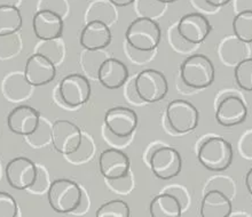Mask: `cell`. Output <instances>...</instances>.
I'll return each instance as SVG.
<instances>
[{
    "label": "cell",
    "instance_id": "1",
    "mask_svg": "<svg viewBox=\"0 0 252 217\" xmlns=\"http://www.w3.org/2000/svg\"><path fill=\"white\" fill-rule=\"evenodd\" d=\"M125 38L133 50L146 53L156 50L160 43L162 31L154 19L139 16L126 29Z\"/></svg>",
    "mask_w": 252,
    "mask_h": 217
},
{
    "label": "cell",
    "instance_id": "2",
    "mask_svg": "<svg viewBox=\"0 0 252 217\" xmlns=\"http://www.w3.org/2000/svg\"><path fill=\"white\" fill-rule=\"evenodd\" d=\"M48 204L59 214H69L77 211L82 204L83 192L76 182L59 178L51 183L47 192Z\"/></svg>",
    "mask_w": 252,
    "mask_h": 217
},
{
    "label": "cell",
    "instance_id": "3",
    "mask_svg": "<svg viewBox=\"0 0 252 217\" xmlns=\"http://www.w3.org/2000/svg\"><path fill=\"white\" fill-rule=\"evenodd\" d=\"M180 76L185 85L190 88H206L215 81V65L208 56L202 54L191 55L181 64Z\"/></svg>",
    "mask_w": 252,
    "mask_h": 217
},
{
    "label": "cell",
    "instance_id": "4",
    "mask_svg": "<svg viewBox=\"0 0 252 217\" xmlns=\"http://www.w3.org/2000/svg\"><path fill=\"white\" fill-rule=\"evenodd\" d=\"M233 148L222 137H210L199 146L197 158L199 163L211 171H223L233 162Z\"/></svg>",
    "mask_w": 252,
    "mask_h": 217
},
{
    "label": "cell",
    "instance_id": "5",
    "mask_svg": "<svg viewBox=\"0 0 252 217\" xmlns=\"http://www.w3.org/2000/svg\"><path fill=\"white\" fill-rule=\"evenodd\" d=\"M134 89L143 102L156 103L162 101L169 92L166 77L155 69H146L138 73L134 79Z\"/></svg>",
    "mask_w": 252,
    "mask_h": 217
},
{
    "label": "cell",
    "instance_id": "6",
    "mask_svg": "<svg viewBox=\"0 0 252 217\" xmlns=\"http://www.w3.org/2000/svg\"><path fill=\"white\" fill-rule=\"evenodd\" d=\"M51 142L57 152L70 157L78 151L83 144L80 128L69 120H57L51 128Z\"/></svg>",
    "mask_w": 252,
    "mask_h": 217
},
{
    "label": "cell",
    "instance_id": "7",
    "mask_svg": "<svg viewBox=\"0 0 252 217\" xmlns=\"http://www.w3.org/2000/svg\"><path fill=\"white\" fill-rule=\"evenodd\" d=\"M166 119L174 132L186 134L197 128L199 113L194 104L188 101L174 100L166 108Z\"/></svg>",
    "mask_w": 252,
    "mask_h": 217
},
{
    "label": "cell",
    "instance_id": "8",
    "mask_svg": "<svg viewBox=\"0 0 252 217\" xmlns=\"http://www.w3.org/2000/svg\"><path fill=\"white\" fill-rule=\"evenodd\" d=\"M149 164L157 178L169 181L181 173L183 158L176 149L170 146H159L149 157Z\"/></svg>",
    "mask_w": 252,
    "mask_h": 217
},
{
    "label": "cell",
    "instance_id": "9",
    "mask_svg": "<svg viewBox=\"0 0 252 217\" xmlns=\"http://www.w3.org/2000/svg\"><path fill=\"white\" fill-rule=\"evenodd\" d=\"M5 176L10 187L15 190H27L32 188L38 180L36 163L26 157H17L7 163Z\"/></svg>",
    "mask_w": 252,
    "mask_h": 217
},
{
    "label": "cell",
    "instance_id": "10",
    "mask_svg": "<svg viewBox=\"0 0 252 217\" xmlns=\"http://www.w3.org/2000/svg\"><path fill=\"white\" fill-rule=\"evenodd\" d=\"M92 88L86 77L72 73L64 77L59 86L62 102L69 108H78L89 102Z\"/></svg>",
    "mask_w": 252,
    "mask_h": 217
},
{
    "label": "cell",
    "instance_id": "11",
    "mask_svg": "<svg viewBox=\"0 0 252 217\" xmlns=\"http://www.w3.org/2000/svg\"><path fill=\"white\" fill-rule=\"evenodd\" d=\"M104 125L118 138L131 136L138 127V114L126 107H114L104 114Z\"/></svg>",
    "mask_w": 252,
    "mask_h": 217
},
{
    "label": "cell",
    "instance_id": "12",
    "mask_svg": "<svg viewBox=\"0 0 252 217\" xmlns=\"http://www.w3.org/2000/svg\"><path fill=\"white\" fill-rule=\"evenodd\" d=\"M23 75L31 86L40 87L53 81L57 76V68L55 63L46 56L34 53L28 58Z\"/></svg>",
    "mask_w": 252,
    "mask_h": 217
},
{
    "label": "cell",
    "instance_id": "13",
    "mask_svg": "<svg viewBox=\"0 0 252 217\" xmlns=\"http://www.w3.org/2000/svg\"><path fill=\"white\" fill-rule=\"evenodd\" d=\"M178 33L192 45L202 44L211 32V23L201 13H189L181 17L178 23Z\"/></svg>",
    "mask_w": 252,
    "mask_h": 217
},
{
    "label": "cell",
    "instance_id": "14",
    "mask_svg": "<svg viewBox=\"0 0 252 217\" xmlns=\"http://www.w3.org/2000/svg\"><path fill=\"white\" fill-rule=\"evenodd\" d=\"M40 124V114L36 108L21 104L14 108L7 115V126L16 135L30 136L37 131Z\"/></svg>",
    "mask_w": 252,
    "mask_h": 217
},
{
    "label": "cell",
    "instance_id": "15",
    "mask_svg": "<svg viewBox=\"0 0 252 217\" xmlns=\"http://www.w3.org/2000/svg\"><path fill=\"white\" fill-rule=\"evenodd\" d=\"M129 166L128 156L122 150L107 149L99 157L100 173L109 181H118L127 176Z\"/></svg>",
    "mask_w": 252,
    "mask_h": 217
},
{
    "label": "cell",
    "instance_id": "16",
    "mask_svg": "<svg viewBox=\"0 0 252 217\" xmlns=\"http://www.w3.org/2000/svg\"><path fill=\"white\" fill-rule=\"evenodd\" d=\"M33 33L41 41L55 40L62 37L63 17L51 10H37L32 19Z\"/></svg>",
    "mask_w": 252,
    "mask_h": 217
},
{
    "label": "cell",
    "instance_id": "17",
    "mask_svg": "<svg viewBox=\"0 0 252 217\" xmlns=\"http://www.w3.org/2000/svg\"><path fill=\"white\" fill-rule=\"evenodd\" d=\"M248 108L244 101L236 95H229L218 104L216 120L222 127H235L247 120Z\"/></svg>",
    "mask_w": 252,
    "mask_h": 217
},
{
    "label": "cell",
    "instance_id": "18",
    "mask_svg": "<svg viewBox=\"0 0 252 217\" xmlns=\"http://www.w3.org/2000/svg\"><path fill=\"white\" fill-rule=\"evenodd\" d=\"M79 43L89 52H99L111 43V31L108 24L101 21H90L80 32Z\"/></svg>",
    "mask_w": 252,
    "mask_h": 217
},
{
    "label": "cell",
    "instance_id": "19",
    "mask_svg": "<svg viewBox=\"0 0 252 217\" xmlns=\"http://www.w3.org/2000/svg\"><path fill=\"white\" fill-rule=\"evenodd\" d=\"M97 79L107 89H118L123 87L128 79V69L121 59L106 58L97 68Z\"/></svg>",
    "mask_w": 252,
    "mask_h": 217
},
{
    "label": "cell",
    "instance_id": "20",
    "mask_svg": "<svg viewBox=\"0 0 252 217\" xmlns=\"http://www.w3.org/2000/svg\"><path fill=\"white\" fill-rule=\"evenodd\" d=\"M232 209V202L223 192L211 190L203 198L199 213L202 217H229Z\"/></svg>",
    "mask_w": 252,
    "mask_h": 217
},
{
    "label": "cell",
    "instance_id": "21",
    "mask_svg": "<svg viewBox=\"0 0 252 217\" xmlns=\"http://www.w3.org/2000/svg\"><path fill=\"white\" fill-rule=\"evenodd\" d=\"M149 213L152 217H181L183 206L176 195L162 193L156 195L150 202Z\"/></svg>",
    "mask_w": 252,
    "mask_h": 217
},
{
    "label": "cell",
    "instance_id": "22",
    "mask_svg": "<svg viewBox=\"0 0 252 217\" xmlns=\"http://www.w3.org/2000/svg\"><path fill=\"white\" fill-rule=\"evenodd\" d=\"M31 86L26 80L24 75L20 73H12L7 76L2 83V92L6 99L10 101H20L28 96L30 93Z\"/></svg>",
    "mask_w": 252,
    "mask_h": 217
},
{
    "label": "cell",
    "instance_id": "23",
    "mask_svg": "<svg viewBox=\"0 0 252 217\" xmlns=\"http://www.w3.org/2000/svg\"><path fill=\"white\" fill-rule=\"evenodd\" d=\"M23 24L17 6H0V37L15 34Z\"/></svg>",
    "mask_w": 252,
    "mask_h": 217
},
{
    "label": "cell",
    "instance_id": "24",
    "mask_svg": "<svg viewBox=\"0 0 252 217\" xmlns=\"http://www.w3.org/2000/svg\"><path fill=\"white\" fill-rule=\"evenodd\" d=\"M115 7L116 6H114L109 0L108 1L96 0V1H94L90 6L89 10H87V22H90V21H101V22L109 26V23L114 22L115 19H116Z\"/></svg>",
    "mask_w": 252,
    "mask_h": 217
},
{
    "label": "cell",
    "instance_id": "25",
    "mask_svg": "<svg viewBox=\"0 0 252 217\" xmlns=\"http://www.w3.org/2000/svg\"><path fill=\"white\" fill-rule=\"evenodd\" d=\"M233 32L237 39L244 44L252 43V12L237 13L233 20Z\"/></svg>",
    "mask_w": 252,
    "mask_h": 217
},
{
    "label": "cell",
    "instance_id": "26",
    "mask_svg": "<svg viewBox=\"0 0 252 217\" xmlns=\"http://www.w3.org/2000/svg\"><path fill=\"white\" fill-rule=\"evenodd\" d=\"M129 215L131 212L128 205L121 199L104 202L95 213V217H129Z\"/></svg>",
    "mask_w": 252,
    "mask_h": 217
},
{
    "label": "cell",
    "instance_id": "27",
    "mask_svg": "<svg viewBox=\"0 0 252 217\" xmlns=\"http://www.w3.org/2000/svg\"><path fill=\"white\" fill-rule=\"evenodd\" d=\"M236 83L241 89L252 92V58H243L234 70Z\"/></svg>",
    "mask_w": 252,
    "mask_h": 217
},
{
    "label": "cell",
    "instance_id": "28",
    "mask_svg": "<svg viewBox=\"0 0 252 217\" xmlns=\"http://www.w3.org/2000/svg\"><path fill=\"white\" fill-rule=\"evenodd\" d=\"M134 2L139 15L150 19L159 16L165 8V3L160 2L159 0H135Z\"/></svg>",
    "mask_w": 252,
    "mask_h": 217
},
{
    "label": "cell",
    "instance_id": "29",
    "mask_svg": "<svg viewBox=\"0 0 252 217\" xmlns=\"http://www.w3.org/2000/svg\"><path fill=\"white\" fill-rule=\"evenodd\" d=\"M19 206L15 198L7 192L0 191V217H16Z\"/></svg>",
    "mask_w": 252,
    "mask_h": 217
},
{
    "label": "cell",
    "instance_id": "30",
    "mask_svg": "<svg viewBox=\"0 0 252 217\" xmlns=\"http://www.w3.org/2000/svg\"><path fill=\"white\" fill-rule=\"evenodd\" d=\"M16 34V33H15ZM15 34L0 37V58L10 57L17 53L20 47V40Z\"/></svg>",
    "mask_w": 252,
    "mask_h": 217
},
{
    "label": "cell",
    "instance_id": "31",
    "mask_svg": "<svg viewBox=\"0 0 252 217\" xmlns=\"http://www.w3.org/2000/svg\"><path fill=\"white\" fill-rule=\"evenodd\" d=\"M38 10H51L64 17L69 12V5L66 0H39Z\"/></svg>",
    "mask_w": 252,
    "mask_h": 217
},
{
    "label": "cell",
    "instance_id": "32",
    "mask_svg": "<svg viewBox=\"0 0 252 217\" xmlns=\"http://www.w3.org/2000/svg\"><path fill=\"white\" fill-rule=\"evenodd\" d=\"M235 9L237 13L246 10L252 12V0H235Z\"/></svg>",
    "mask_w": 252,
    "mask_h": 217
},
{
    "label": "cell",
    "instance_id": "33",
    "mask_svg": "<svg viewBox=\"0 0 252 217\" xmlns=\"http://www.w3.org/2000/svg\"><path fill=\"white\" fill-rule=\"evenodd\" d=\"M242 146L244 155L252 157V133H250L249 135H247L246 137L243 138Z\"/></svg>",
    "mask_w": 252,
    "mask_h": 217
},
{
    "label": "cell",
    "instance_id": "34",
    "mask_svg": "<svg viewBox=\"0 0 252 217\" xmlns=\"http://www.w3.org/2000/svg\"><path fill=\"white\" fill-rule=\"evenodd\" d=\"M232 0H205V2L209 6H211L212 8H219V7L226 6L227 3H229Z\"/></svg>",
    "mask_w": 252,
    "mask_h": 217
},
{
    "label": "cell",
    "instance_id": "35",
    "mask_svg": "<svg viewBox=\"0 0 252 217\" xmlns=\"http://www.w3.org/2000/svg\"><path fill=\"white\" fill-rule=\"evenodd\" d=\"M109 1L116 7H126L134 2L135 0H109Z\"/></svg>",
    "mask_w": 252,
    "mask_h": 217
},
{
    "label": "cell",
    "instance_id": "36",
    "mask_svg": "<svg viewBox=\"0 0 252 217\" xmlns=\"http://www.w3.org/2000/svg\"><path fill=\"white\" fill-rule=\"evenodd\" d=\"M246 187L248 191H249V193L252 195V168L246 175Z\"/></svg>",
    "mask_w": 252,
    "mask_h": 217
},
{
    "label": "cell",
    "instance_id": "37",
    "mask_svg": "<svg viewBox=\"0 0 252 217\" xmlns=\"http://www.w3.org/2000/svg\"><path fill=\"white\" fill-rule=\"evenodd\" d=\"M21 0H0V6H17Z\"/></svg>",
    "mask_w": 252,
    "mask_h": 217
},
{
    "label": "cell",
    "instance_id": "38",
    "mask_svg": "<svg viewBox=\"0 0 252 217\" xmlns=\"http://www.w3.org/2000/svg\"><path fill=\"white\" fill-rule=\"evenodd\" d=\"M160 2H163V3H172V2H176V1H178V0H159Z\"/></svg>",
    "mask_w": 252,
    "mask_h": 217
}]
</instances>
